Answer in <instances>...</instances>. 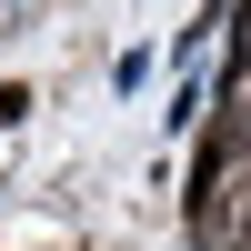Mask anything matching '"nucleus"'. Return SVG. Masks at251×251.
I'll use <instances>...</instances> for the list:
<instances>
[{
  "label": "nucleus",
  "instance_id": "f257e3e1",
  "mask_svg": "<svg viewBox=\"0 0 251 251\" xmlns=\"http://www.w3.org/2000/svg\"><path fill=\"white\" fill-rule=\"evenodd\" d=\"M10 121H30V91H20V80L0 91V131H10Z\"/></svg>",
  "mask_w": 251,
  "mask_h": 251
}]
</instances>
